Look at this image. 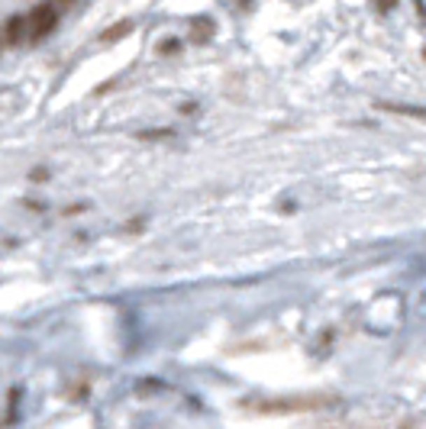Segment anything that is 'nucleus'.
Instances as JSON below:
<instances>
[{"mask_svg": "<svg viewBox=\"0 0 426 429\" xmlns=\"http://www.w3.org/2000/svg\"><path fill=\"white\" fill-rule=\"evenodd\" d=\"M59 26V7L55 3H39V7L29 13V39H45Z\"/></svg>", "mask_w": 426, "mask_h": 429, "instance_id": "nucleus-1", "label": "nucleus"}, {"mask_svg": "<svg viewBox=\"0 0 426 429\" xmlns=\"http://www.w3.org/2000/svg\"><path fill=\"white\" fill-rule=\"evenodd\" d=\"M3 39H7L10 45H20L23 39H29V17H23V13H13V17L3 23Z\"/></svg>", "mask_w": 426, "mask_h": 429, "instance_id": "nucleus-2", "label": "nucleus"}, {"mask_svg": "<svg viewBox=\"0 0 426 429\" xmlns=\"http://www.w3.org/2000/svg\"><path fill=\"white\" fill-rule=\"evenodd\" d=\"M129 33H133V23H129V20H120V23H113L107 33L101 36V43H117V39H123V36H129Z\"/></svg>", "mask_w": 426, "mask_h": 429, "instance_id": "nucleus-3", "label": "nucleus"}, {"mask_svg": "<svg viewBox=\"0 0 426 429\" xmlns=\"http://www.w3.org/2000/svg\"><path fill=\"white\" fill-rule=\"evenodd\" d=\"M394 3H397V0H375V7H378V10H391Z\"/></svg>", "mask_w": 426, "mask_h": 429, "instance_id": "nucleus-4", "label": "nucleus"}, {"mask_svg": "<svg viewBox=\"0 0 426 429\" xmlns=\"http://www.w3.org/2000/svg\"><path fill=\"white\" fill-rule=\"evenodd\" d=\"M178 49V39H165V45H162V52H175Z\"/></svg>", "mask_w": 426, "mask_h": 429, "instance_id": "nucleus-5", "label": "nucleus"}, {"mask_svg": "<svg viewBox=\"0 0 426 429\" xmlns=\"http://www.w3.org/2000/svg\"><path fill=\"white\" fill-rule=\"evenodd\" d=\"M52 3H55V7H59V3H71V0H52Z\"/></svg>", "mask_w": 426, "mask_h": 429, "instance_id": "nucleus-6", "label": "nucleus"}]
</instances>
